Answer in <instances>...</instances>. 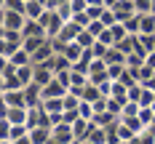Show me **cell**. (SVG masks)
<instances>
[{
  "label": "cell",
  "instance_id": "9c48e42d",
  "mask_svg": "<svg viewBox=\"0 0 155 144\" xmlns=\"http://www.w3.org/2000/svg\"><path fill=\"white\" fill-rule=\"evenodd\" d=\"M5 117H8L14 126H19V123H27V107H11Z\"/></svg>",
  "mask_w": 155,
  "mask_h": 144
},
{
  "label": "cell",
  "instance_id": "6da1fadb",
  "mask_svg": "<svg viewBox=\"0 0 155 144\" xmlns=\"http://www.w3.org/2000/svg\"><path fill=\"white\" fill-rule=\"evenodd\" d=\"M51 136H54L59 144L75 142V131H72V126H70V123H59V126H54V128H51Z\"/></svg>",
  "mask_w": 155,
  "mask_h": 144
},
{
  "label": "cell",
  "instance_id": "d6986e66",
  "mask_svg": "<svg viewBox=\"0 0 155 144\" xmlns=\"http://www.w3.org/2000/svg\"><path fill=\"white\" fill-rule=\"evenodd\" d=\"M86 30L91 32L94 37H99V35L104 32V24H102V19H94V21H91V24H88V27H86Z\"/></svg>",
  "mask_w": 155,
  "mask_h": 144
},
{
  "label": "cell",
  "instance_id": "484cf974",
  "mask_svg": "<svg viewBox=\"0 0 155 144\" xmlns=\"http://www.w3.org/2000/svg\"><path fill=\"white\" fill-rule=\"evenodd\" d=\"M5 21V8H0V24Z\"/></svg>",
  "mask_w": 155,
  "mask_h": 144
},
{
  "label": "cell",
  "instance_id": "4316f807",
  "mask_svg": "<svg viewBox=\"0 0 155 144\" xmlns=\"http://www.w3.org/2000/svg\"><path fill=\"white\" fill-rule=\"evenodd\" d=\"M3 37H5V27L0 24V40H3Z\"/></svg>",
  "mask_w": 155,
  "mask_h": 144
},
{
  "label": "cell",
  "instance_id": "e0dca14e",
  "mask_svg": "<svg viewBox=\"0 0 155 144\" xmlns=\"http://www.w3.org/2000/svg\"><path fill=\"white\" fill-rule=\"evenodd\" d=\"M11 126H14V123H11L8 117H0V139L8 142V136H11Z\"/></svg>",
  "mask_w": 155,
  "mask_h": 144
},
{
  "label": "cell",
  "instance_id": "5bb4252c",
  "mask_svg": "<svg viewBox=\"0 0 155 144\" xmlns=\"http://www.w3.org/2000/svg\"><path fill=\"white\" fill-rule=\"evenodd\" d=\"M139 120L144 123V128L150 126V123H155V110L153 107H142L139 110Z\"/></svg>",
  "mask_w": 155,
  "mask_h": 144
},
{
  "label": "cell",
  "instance_id": "cb8c5ba5",
  "mask_svg": "<svg viewBox=\"0 0 155 144\" xmlns=\"http://www.w3.org/2000/svg\"><path fill=\"white\" fill-rule=\"evenodd\" d=\"M11 64V59L5 56V53H0V72H5V67Z\"/></svg>",
  "mask_w": 155,
  "mask_h": 144
},
{
  "label": "cell",
  "instance_id": "7c38bea8",
  "mask_svg": "<svg viewBox=\"0 0 155 144\" xmlns=\"http://www.w3.org/2000/svg\"><path fill=\"white\" fill-rule=\"evenodd\" d=\"M75 40H78V43H80L83 48H94V43H96V37H94V35H91L88 30H80Z\"/></svg>",
  "mask_w": 155,
  "mask_h": 144
},
{
  "label": "cell",
  "instance_id": "44dd1931",
  "mask_svg": "<svg viewBox=\"0 0 155 144\" xmlns=\"http://www.w3.org/2000/svg\"><path fill=\"white\" fill-rule=\"evenodd\" d=\"M115 21H118V16H115V11H112V8H107V11L102 14V24H104V27H112Z\"/></svg>",
  "mask_w": 155,
  "mask_h": 144
},
{
  "label": "cell",
  "instance_id": "277c9868",
  "mask_svg": "<svg viewBox=\"0 0 155 144\" xmlns=\"http://www.w3.org/2000/svg\"><path fill=\"white\" fill-rule=\"evenodd\" d=\"M112 11L118 16V21H126V19H131V16L137 14V5H134V0H118L112 5Z\"/></svg>",
  "mask_w": 155,
  "mask_h": 144
},
{
  "label": "cell",
  "instance_id": "8992f818",
  "mask_svg": "<svg viewBox=\"0 0 155 144\" xmlns=\"http://www.w3.org/2000/svg\"><path fill=\"white\" fill-rule=\"evenodd\" d=\"M64 94H67V85H64L56 75H54V80H51V83H46V85H43V99H51V96H64Z\"/></svg>",
  "mask_w": 155,
  "mask_h": 144
},
{
  "label": "cell",
  "instance_id": "7a4b0ae2",
  "mask_svg": "<svg viewBox=\"0 0 155 144\" xmlns=\"http://www.w3.org/2000/svg\"><path fill=\"white\" fill-rule=\"evenodd\" d=\"M54 53H56V48H54V40L48 37V40H43V43H40V48L32 53V64H43V62H48Z\"/></svg>",
  "mask_w": 155,
  "mask_h": 144
},
{
  "label": "cell",
  "instance_id": "9a60e30c",
  "mask_svg": "<svg viewBox=\"0 0 155 144\" xmlns=\"http://www.w3.org/2000/svg\"><path fill=\"white\" fill-rule=\"evenodd\" d=\"M5 11H27V0H5Z\"/></svg>",
  "mask_w": 155,
  "mask_h": 144
},
{
  "label": "cell",
  "instance_id": "7402d4cb",
  "mask_svg": "<svg viewBox=\"0 0 155 144\" xmlns=\"http://www.w3.org/2000/svg\"><path fill=\"white\" fill-rule=\"evenodd\" d=\"M70 8H72L75 14H80V11L88 8V0H70Z\"/></svg>",
  "mask_w": 155,
  "mask_h": 144
},
{
  "label": "cell",
  "instance_id": "52a82bcc",
  "mask_svg": "<svg viewBox=\"0 0 155 144\" xmlns=\"http://www.w3.org/2000/svg\"><path fill=\"white\" fill-rule=\"evenodd\" d=\"M46 11H48V8H46V3H43V0H30V3H27L24 16H27V19H35V21H40Z\"/></svg>",
  "mask_w": 155,
  "mask_h": 144
},
{
  "label": "cell",
  "instance_id": "30bf717a",
  "mask_svg": "<svg viewBox=\"0 0 155 144\" xmlns=\"http://www.w3.org/2000/svg\"><path fill=\"white\" fill-rule=\"evenodd\" d=\"M11 64H14V67L32 64V53H30V51H24V48H19V51H14V56H11Z\"/></svg>",
  "mask_w": 155,
  "mask_h": 144
},
{
  "label": "cell",
  "instance_id": "8fae6325",
  "mask_svg": "<svg viewBox=\"0 0 155 144\" xmlns=\"http://www.w3.org/2000/svg\"><path fill=\"white\" fill-rule=\"evenodd\" d=\"M155 104V91L150 85H144L142 83V94H139V107H153Z\"/></svg>",
  "mask_w": 155,
  "mask_h": 144
},
{
  "label": "cell",
  "instance_id": "83f0119b",
  "mask_svg": "<svg viewBox=\"0 0 155 144\" xmlns=\"http://www.w3.org/2000/svg\"><path fill=\"white\" fill-rule=\"evenodd\" d=\"M70 144H86V142H83V139H75V142H70Z\"/></svg>",
  "mask_w": 155,
  "mask_h": 144
},
{
  "label": "cell",
  "instance_id": "2e32d148",
  "mask_svg": "<svg viewBox=\"0 0 155 144\" xmlns=\"http://www.w3.org/2000/svg\"><path fill=\"white\" fill-rule=\"evenodd\" d=\"M96 40H99V43H104V46H115V43H118V40H115V35H112V30H110V27H104V32H102V35H99Z\"/></svg>",
  "mask_w": 155,
  "mask_h": 144
},
{
  "label": "cell",
  "instance_id": "ffe728a7",
  "mask_svg": "<svg viewBox=\"0 0 155 144\" xmlns=\"http://www.w3.org/2000/svg\"><path fill=\"white\" fill-rule=\"evenodd\" d=\"M123 72H126V64H110V80H120Z\"/></svg>",
  "mask_w": 155,
  "mask_h": 144
},
{
  "label": "cell",
  "instance_id": "4fadbf2b",
  "mask_svg": "<svg viewBox=\"0 0 155 144\" xmlns=\"http://www.w3.org/2000/svg\"><path fill=\"white\" fill-rule=\"evenodd\" d=\"M43 40H48V37H24V51H30V53H35V51H38V48H40V43H43Z\"/></svg>",
  "mask_w": 155,
  "mask_h": 144
},
{
  "label": "cell",
  "instance_id": "5b68a950",
  "mask_svg": "<svg viewBox=\"0 0 155 144\" xmlns=\"http://www.w3.org/2000/svg\"><path fill=\"white\" fill-rule=\"evenodd\" d=\"M3 99L8 101V107H27L24 88H8V91H3Z\"/></svg>",
  "mask_w": 155,
  "mask_h": 144
},
{
  "label": "cell",
  "instance_id": "ac0fdd59",
  "mask_svg": "<svg viewBox=\"0 0 155 144\" xmlns=\"http://www.w3.org/2000/svg\"><path fill=\"white\" fill-rule=\"evenodd\" d=\"M137 14H153V0H134Z\"/></svg>",
  "mask_w": 155,
  "mask_h": 144
},
{
  "label": "cell",
  "instance_id": "3957f363",
  "mask_svg": "<svg viewBox=\"0 0 155 144\" xmlns=\"http://www.w3.org/2000/svg\"><path fill=\"white\" fill-rule=\"evenodd\" d=\"M24 24H27V16L21 14V11H5V21H3V27L5 30H24Z\"/></svg>",
  "mask_w": 155,
  "mask_h": 144
},
{
  "label": "cell",
  "instance_id": "d4e9b609",
  "mask_svg": "<svg viewBox=\"0 0 155 144\" xmlns=\"http://www.w3.org/2000/svg\"><path fill=\"white\" fill-rule=\"evenodd\" d=\"M11 144H32V139H30V133H27V136H21V139H16V142H11Z\"/></svg>",
  "mask_w": 155,
  "mask_h": 144
},
{
  "label": "cell",
  "instance_id": "603a6c76",
  "mask_svg": "<svg viewBox=\"0 0 155 144\" xmlns=\"http://www.w3.org/2000/svg\"><path fill=\"white\" fill-rule=\"evenodd\" d=\"M144 64H147V67H150V69L155 72V51H150V53L144 56Z\"/></svg>",
  "mask_w": 155,
  "mask_h": 144
},
{
  "label": "cell",
  "instance_id": "ba28073f",
  "mask_svg": "<svg viewBox=\"0 0 155 144\" xmlns=\"http://www.w3.org/2000/svg\"><path fill=\"white\" fill-rule=\"evenodd\" d=\"M30 139H32V144H48V139H51V128H46V126L30 128Z\"/></svg>",
  "mask_w": 155,
  "mask_h": 144
}]
</instances>
